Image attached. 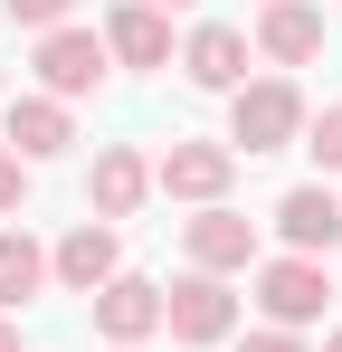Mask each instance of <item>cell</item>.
<instances>
[{
	"mask_svg": "<svg viewBox=\"0 0 342 352\" xmlns=\"http://www.w3.org/2000/svg\"><path fill=\"white\" fill-rule=\"evenodd\" d=\"M295 133H304V96L285 76H257L228 96V153H285Z\"/></svg>",
	"mask_w": 342,
	"mask_h": 352,
	"instance_id": "cell-1",
	"label": "cell"
},
{
	"mask_svg": "<svg viewBox=\"0 0 342 352\" xmlns=\"http://www.w3.org/2000/svg\"><path fill=\"white\" fill-rule=\"evenodd\" d=\"M257 305H266V324H276V333H304V324L333 305L323 257H266V267H257Z\"/></svg>",
	"mask_w": 342,
	"mask_h": 352,
	"instance_id": "cell-2",
	"label": "cell"
},
{
	"mask_svg": "<svg viewBox=\"0 0 342 352\" xmlns=\"http://www.w3.org/2000/svg\"><path fill=\"white\" fill-rule=\"evenodd\" d=\"M162 324L181 333V343L200 352V343H228L238 333V295H228V276H181V286H162Z\"/></svg>",
	"mask_w": 342,
	"mask_h": 352,
	"instance_id": "cell-3",
	"label": "cell"
},
{
	"mask_svg": "<svg viewBox=\"0 0 342 352\" xmlns=\"http://www.w3.org/2000/svg\"><path fill=\"white\" fill-rule=\"evenodd\" d=\"M105 38H95V29H76V19H67V29H48V38H38V86H48L57 105H76V96H95V86H105Z\"/></svg>",
	"mask_w": 342,
	"mask_h": 352,
	"instance_id": "cell-4",
	"label": "cell"
},
{
	"mask_svg": "<svg viewBox=\"0 0 342 352\" xmlns=\"http://www.w3.org/2000/svg\"><path fill=\"white\" fill-rule=\"evenodd\" d=\"M228 181H238V153L228 143H171L162 162H152V190H171V200H200V210H219L228 200Z\"/></svg>",
	"mask_w": 342,
	"mask_h": 352,
	"instance_id": "cell-5",
	"label": "cell"
},
{
	"mask_svg": "<svg viewBox=\"0 0 342 352\" xmlns=\"http://www.w3.org/2000/svg\"><path fill=\"white\" fill-rule=\"evenodd\" d=\"M181 248H190V267L200 276H238V267H257V219H238V210H200V219H181Z\"/></svg>",
	"mask_w": 342,
	"mask_h": 352,
	"instance_id": "cell-6",
	"label": "cell"
},
{
	"mask_svg": "<svg viewBox=\"0 0 342 352\" xmlns=\"http://www.w3.org/2000/svg\"><path fill=\"white\" fill-rule=\"evenodd\" d=\"M48 276H57V286H76V295L114 286V276H124V238H114L105 219H86V229H67V238L48 248Z\"/></svg>",
	"mask_w": 342,
	"mask_h": 352,
	"instance_id": "cell-7",
	"label": "cell"
},
{
	"mask_svg": "<svg viewBox=\"0 0 342 352\" xmlns=\"http://www.w3.org/2000/svg\"><path fill=\"white\" fill-rule=\"evenodd\" d=\"M181 76H190V86H209V96H238V86H247V29L200 19V29H190V48H181Z\"/></svg>",
	"mask_w": 342,
	"mask_h": 352,
	"instance_id": "cell-8",
	"label": "cell"
},
{
	"mask_svg": "<svg viewBox=\"0 0 342 352\" xmlns=\"http://www.w3.org/2000/svg\"><path fill=\"white\" fill-rule=\"evenodd\" d=\"M276 238H285V257H323V248L342 238V200L323 190V181L285 190V200H276Z\"/></svg>",
	"mask_w": 342,
	"mask_h": 352,
	"instance_id": "cell-9",
	"label": "cell"
},
{
	"mask_svg": "<svg viewBox=\"0 0 342 352\" xmlns=\"http://www.w3.org/2000/svg\"><path fill=\"white\" fill-rule=\"evenodd\" d=\"M95 333H105V343L162 333V286H152V276H114V286H95Z\"/></svg>",
	"mask_w": 342,
	"mask_h": 352,
	"instance_id": "cell-10",
	"label": "cell"
},
{
	"mask_svg": "<svg viewBox=\"0 0 342 352\" xmlns=\"http://www.w3.org/2000/svg\"><path fill=\"white\" fill-rule=\"evenodd\" d=\"M143 190H152V162H143V153H133V143H105V153H95V181H86V200H95V219H133V210H143Z\"/></svg>",
	"mask_w": 342,
	"mask_h": 352,
	"instance_id": "cell-11",
	"label": "cell"
},
{
	"mask_svg": "<svg viewBox=\"0 0 342 352\" xmlns=\"http://www.w3.org/2000/svg\"><path fill=\"white\" fill-rule=\"evenodd\" d=\"M257 48L276 67H304L323 48V10H314V0H266V10H257Z\"/></svg>",
	"mask_w": 342,
	"mask_h": 352,
	"instance_id": "cell-12",
	"label": "cell"
},
{
	"mask_svg": "<svg viewBox=\"0 0 342 352\" xmlns=\"http://www.w3.org/2000/svg\"><path fill=\"white\" fill-rule=\"evenodd\" d=\"M67 143H76V124H67L57 96H10V153L19 162H57Z\"/></svg>",
	"mask_w": 342,
	"mask_h": 352,
	"instance_id": "cell-13",
	"label": "cell"
},
{
	"mask_svg": "<svg viewBox=\"0 0 342 352\" xmlns=\"http://www.w3.org/2000/svg\"><path fill=\"white\" fill-rule=\"evenodd\" d=\"M105 58H124V67H171V19L152 10V0H124L105 19Z\"/></svg>",
	"mask_w": 342,
	"mask_h": 352,
	"instance_id": "cell-14",
	"label": "cell"
},
{
	"mask_svg": "<svg viewBox=\"0 0 342 352\" xmlns=\"http://www.w3.org/2000/svg\"><path fill=\"white\" fill-rule=\"evenodd\" d=\"M38 286H48V248L29 229H0V314H19Z\"/></svg>",
	"mask_w": 342,
	"mask_h": 352,
	"instance_id": "cell-15",
	"label": "cell"
},
{
	"mask_svg": "<svg viewBox=\"0 0 342 352\" xmlns=\"http://www.w3.org/2000/svg\"><path fill=\"white\" fill-rule=\"evenodd\" d=\"M304 153H314L323 172H342V105H323V115H304Z\"/></svg>",
	"mask_w": 342,
	"mask_h": 352,
	"instance_id": "cell-16",
	"label": "cell"
},
{
	"mask_svg": "<svg viewBox=\"0 0 342 352\" xmlns=\"http://www.w3.org/2000/svg\"><path fill=\"white\" fill-rule=\"evenodd\" d=\"M0 10H10L19 29H38V38H48V29H67V10H76V0H0Z\"/></svg>",
	"mask_w": 342,
	"mask_h": 352,
	"instance_id": "cell-17",
	"label": "cell"
},
{
	"mask_svg": "<svg viewBox=\"0 0 342 352\" xmlns=\"http://www.w3.org/2000/svg\"><path fill=\"white\" fill-rule=\"evenodd\" d=\"M19 200H29V162H19V153H10V143H0V219H10V210H19Z\"/></svg>",
	"mask_w": 342,
	"mask_h": 352,
	"instance_id": "cell-18",
	"label": "cell"
},
{
	"mask_svg": "<svg viewBox=\"0 0 342 352\" xmlns=\"http://www.w3.org/2000/svg\"><path fill=\"white\" fill-rule=\"evenodd\" d=\"M247 352H304V333H276L266 324V333H247Z\"/></svg>",
	"mask_w": 342,
	"mask_h": 352,
	"instance_id": "cell-19",
	"label": "cell"
},
{
	"mask_svg": "<svg viewBox=\"0 0 342 352\" xmlns=\"http://www.w3.org/2000/svg\"><path fill=\"white\" fill-rule=\"evenodd\" d=\"M0 352H19V324H10V314H0Z\"/></svg>",
	"mask_w": 342,
	"mask_h": 352,
	"instance_id": "cell-20",
	"label": "cell"
},
{
	"mask_svg": "<svg viewBox=\"0 0 342 352\" xmlns=\"http://www.w3.org/2000/svg\"><path fill=\"white\" fill-rule=\"evenodd\" d=\"M152 10H190V0H152Z\"/></svg>",
	"mask_w": 342,
	"mask_h": 352,
	"instance_id": "cell-21",
	"label": "cell"
},
{
	"mask_svg": "<svg viewBox=\"0 0 342 352\" xmlns=\"http://www.w3.org/2000/svg\"><path fill=\"white\" fill-rule=\"evenodd\" d=\"M105 352H143V343H105Z\"/></svg>",
	"mask_w": 342,
	"mask_h": 352,
	"instance_id": "cell-22",
	"label": "cell"
},
{
	"mask_svg": "<svg viewBox=\"0 0 342 352\" xmlns=\"http://www.w3.org/2000/svg\"><path fill=\"white\" fill-rule=\"evenodd\" d=\"M323 352H342V333H333V343H323Z\"/></svg>",
	"mask_w": 342,
	"mask_h": 352,
	"instance_id": "cell-23",
	"label": "cell"
},
{
	"mask_svg": "<svg viewBox=\"0 0 342 352\" xmlns=\"http://www.w3.org/2000/svg\"><path fill=\"white\" fill-rule=\"evenodd\" d=\"M333 295H342V286H333Z\"/></svg>",
	"mask_w": 342,
	"mask_h": 352,
	"instance_id": "cell-24",
	"label": "cell"
}]
</instances>
